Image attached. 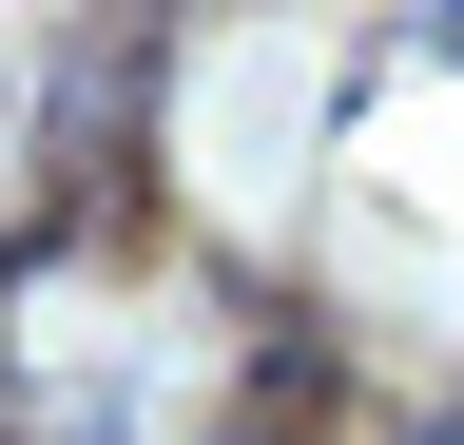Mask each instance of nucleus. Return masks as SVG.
<instances>
[]
</instances>
